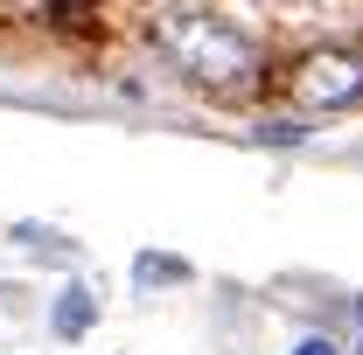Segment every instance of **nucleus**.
I'll return each instance as SVG.
<instances>
[{
  "mask_svg": "<svg viewBox=\"0 0 363 355\" xmlns=\"http://www.w3.org/2000/svg\"><path fill=\"white\" fill-rule=\"evenodd\" d=\"M147 35H154V49L175 63L189 84L210 91V98H245V91L266 84V49L252 42L238 21L196 7V0H168V7H154Z\"/></svg>",
  "mask_w": 363,
  "mask_h": 355,
  "instance_id": "1",
  "label": "nucleus"
},
{
  "mask_svg": "<svg viewBox=\"0 0 363 355\" xmlns=\"http://www.w3.org/2000/svg\"><path fill=\"white\" fill-rule=\"evenodd\" d=\"M357 320H363V300H357Z\"/></svg>",
  "mask_w": 363,
  "mask_h": 355,
  "instance_id": "5",
  "label": "nucleus"
},
{
  "mask_svg": "<svg viewBox=\"0 0 363 355\" xmlns=\"http://www.w3.org/2000/svg\"><path fill=\"white\" fill-rule=\"evenodd\" d=\"M294 355H342V349H335L328 334H308V342H301V349H294Z\"/></svg>",
  "mask_w": 363,
  "mask_h": 355,
  "instance_id": "4",
  "label": "nucleus"
},
{
  "mask_svg": "<svg viewBox=\"0 0 363 355\" xmlns=\"http://www.w3.org/2000/svg\"><path fill=\"white\" fill-rule=\"evenodd\" d=\"M91 320H98V300H91L84 286H63V293H56V313H49V327H56L63 342H77Z\"/></svg>",
  "mask_w": 363,
  "mask_h": 355,
  "instance_id": "3",
  "label": "nucleus"
},
{
  "mask_svg": "<svg viewBox=\"0 0 363 355\" xmlns=\"http://www.w3.org/2000/svg\"><path fill=\"white\" fill-rule=\"evenodd\" d=\"M286 98L301 112H350V105H363V49L328 42L315 56H301L294 77H286Z\"/></svg>",
  "mask_w": 363,
  "mask_h": 355,
  "instance_id": "2",
  "label": "nucleus"
}]
</instances>
